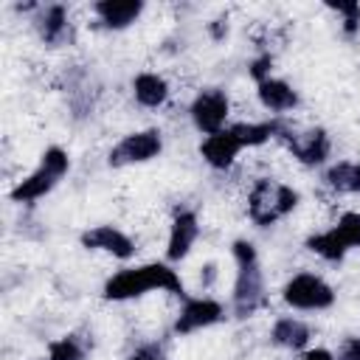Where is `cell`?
I'll list each match as a JSON object with an SVG mask.
<instances>
[{"label": "cell", "instance_id": "22", "mask_svg": "<svg viewBox=\"0 0 360 360\" xmlns=\"http://www.w3.org/2000/svg\"><path fill=\"white\" fill-rule=\"evenodd\" d=\"M335 228L343 233V239L352 250H360V211H343L338 217Z\"/></svg>", "mask_w": 360, "mask_h": 360}, {"label": "cell", "instance_id": "3", "mask_svg": "<svg viewBox=\"0 0 360 360\" xmlns=\"http://www.w3.org/2000/svg\"><path fill=\"white\" fill-rule=\"evenodd\" d=\"M301 202L298 188L290 183H281L276 177H256L248 188V219L256 228H270L281 219H287Z\"/></svg>", "mask_w": 360, "mask_h": 360}, {"label": "cell", "instance_id": "26", "mask_svg": "<svg viewBox=\"0 0 360 360\" xmlns=\"http://www.w3.org/2000/svg\"><path fill=\"white\" fill-rule=\"evenodd\" d=\"M295 360H338V357H335V352L326 349V346H309V349L298 352Z\"/></svg>", "mask_w": 360, "mask_h": 360}, {"label": "cell", "instance_id": "14", "mask_svg": "<svg viewBox=\"0 0 360 360\" xmlns=\"http://www.w3.org/2000/svg\"><path fill=\"white\" fill-rule=\"evenodd\" d=\"M256 98L270 112V118H284L287 112H292V110L301 107V93L295 90V84H290L281 76L262 79L256 84Z\"/></svg>", "mask_w": 360, "mask_h": 360}, {"label": "cell", "instance_id": "1", "mask_svg": "<svg viewBox=\"0 0 360 360\" xmlns=\"http://www.w3.org/2000/svg\"><path fill=\"white\" fill-rule=\"evenodd\" d=\"M149 292H169V295L186 298V284H183L180 273L174 270V264H169V262L132 264V267L112 273L101 287V298L110 304H127V301L143 298Z\"/></svg>", "mask_w": 360, "mask_h": 360}, {"label": "cell", "instance_id": "11", "mask_svg": "<svg viewBox=\"0 0 360 360\" xmlns=\"http://www.w3.org/2000/svg\"><path fill=\"white\" fill-rule=\"evenodd\" d=\"M200 231L202 228H200V217L194 208H186V205L174 208V214L169 219V233H166V262L169 264L183 262L194 250Z\"/></svg>", "mask_w": 360, "mask_h": 360}, {"label": "cell", "instance_id": "21", "mask_svg": "<svg viewBox=\"0 0 360 360\" xmlns=\"http://www.w3.org/2000/svg\"><path fill=\"white\" fill-rule=\"evenodd\" d=\"M326 8L340 17V31L346 39L360 37V3H329Z\"/></svg>", "mask_w": 360, "mask_h": 360}, {"label": "cell", "instance_id": "15", "mask_svg": "<svg viewBox=\"0 0 360 360\" xmlns=\"http://www.w3.org/2000/svg\"><path fill=\"white\" fill-rule=\"evenodd\" d=\"M242 149H245V146H242L239 138L231 132V124H228V129L214 132V135H205V138L200 141V158H202V163H205L208 169H214V172H228V169L236 163V158H239Z\"/></svg>", "mask_w": 360, "mask_h": 360}, {"label": "cell", "instance_id": "13", "mask_svg": "<svg viewBox=\"0 0 360 360\" xmlns=\"http://www.w3.org/2000/svg\"><path fill=\"white\" fill-rule=\"evenodd\" d=\"M146 11V3L143 0H98L90 6V14H93V28H101V31H127L132 28Z\"/></svg>", "mask_w": 360, "mask_h": 360}, {"label": "cell", "instance_id": "25", "mask_svg": "<svg viewBox=\"0 0 360 360\" xmlns=\"http://www.w3.org/2000/svg\"><path fill=\"white\" fill-rule=\"evenodd\" d=\"M338 360H360V335H349L340 340L338 352H335Z\"/></svg>", "mask_w": 360, "mask_h": 360}, {"label": "cell", "instance_id": "8", "mask_svg": "<svg viewBox=\"0 0 360 360\" xmlns=\"http://www.w3.org/2000/svg\"><path fill=\"white\" fill-rule=\"evenodd\" d=\"M160 152H163V132L158 127H146V129L127 132L121 141H115L112 149L107 152V163L112 169L141 166L160 158Z\"/></svg>", "mask_w": 360, "mask_h": 360}, {"label": "cell", "instance_id": "6", "mask_svg": "<svg viewBox=\"0 0 360 360\" xmlns=\"http://www.w3.org/2000/svg\"><path fill=\"white\" fill-rule=\"evenodd\" d=\"M228 118H231V96L225 87H202L188 101V121L202 138L228 129Z\"/></svg>", "mask_w": 360, "mask_h": 360}, {"label": "cell", "instance_id": "5", "mask_svg": "<svg viewBox=\"0 0 360 360\" xmlns=\"http://www.w3.org/2000/svg\"><path fill=\"white\" fill-rule=\"evenodd\" d=\"M281 301L295 312H326L335 307L338 292L321 273L298 270L284 281Z\"/></svg>", "mask_w": 360, "mask_h": 360}, {"label": "cell", "instance_id": "4", "mask_svg": "<svg viewBox=\"0 0 360 360\" xmlns=\"http://www.w3.org/2000/svg\"><path fill=\"white\" fill-rule=\"evenodd\" d=\"M68 172H70V155L68 149L53 143L39 155V163L8 188V200L17 205H37L62 183Z\"/></svg>", "mask_w": 360, "mask_h": 360}, {"label": "cell", "instance_id": "18", "mask_svg": "<svg viewBox=\"0 0 360 360\" xmlns=\"http://www.w3.org/2000/svg\"><path fill=\"white\" fill-rule=\"evenodd\" d=\"M321 186L332 194H360V160H332L321 172Z\"/></svg>", "mask_w": 360, "mask_h": 360}, {"label": "cell", "instance_id": "16", "mask_svg": "<svg viewBox=\"0 0 360 360\" xmlns=\"http://www.w3.org/2000/svg\"><path fill=\"white\" fill-rule=\"evenodd\" d=\"M267 338H270V343L276 349H284V352L298 354V352L309 349V343H312V326L307 321H301L298 315H278L273 321Z\"/></svg>", "mask_w": 360, "mask_h": 360}, {"label": "cell", "instance_id": "19", "mask_svg": "<svg viewBox=\"0 0 360 360\" xmlns=\"http://www.w3.org/2000/svg\"><path fill=\"white\" fill-rule=\"evenodd\" d=\"M304 248H307L309 253H315L318 259L329 262V264H340V262L352 253V248L346 245L343 233H340L335 225H329V228H323V231L309 233V236H307V242H304Z\"/></svg>", "mask_w": 360, "mask_h": 360}, {"label": "cell", "instance_id": "27", "mask_svg": "<svg viewBox=\"0 0 360 360\" xmlns=\"http://www.w3.org/2000/svg\"><path fill=\"white\" fill-rule=\"evenodd\" d=\"M200 270H202V273H200V284H202V287H208V284L217 278V264H214V262H208V264H205V267H200Z\"/></svg>", "mask_w": 360, "mask_h": 360}, {"label": "cell", "instance_id": "28", "mask_svg": "<svg viewBox=\"0 0 360 360\" xmlns=\"http://www.w3.org/2000/svg\"><path fill=\"white\" fill-rule=\"evenodd\" d=\"M208 31H211V37H214V39H222V37L228 34V22H222V20H214V22L208 25Z\"/></svg>", "mask_w": 360, "mask_h": 360}, {"label": "cell", "instance_id": "9", "mask_svg": "<svg viewBox=\"0 0 360 360\" xmlns=\"http://www.w3.org/2000/svg\"><path fill=\"white\" fill-rule=\"evenodd\" d=\"M225 315H228V307L222 301H217L214 295H186L172 321V335L186 338V335L211 329V326L222 323Z\"/></svg>", "mask_w": 360, "mask_h": 360}, {"label": "cell", "instance_id": "23", "mask_svg": "<svg viewBox=\"0 0 360 360\" xmlns=\"http://www.w3.org/2000/svg\"><path fill=\"white\" fill-rule=\"evenodd\" d=\"M273 53L270 51H262V53H256L253 59H250V65H248V73H250V79L259 84L262 79H270L273 76Z\"/></svg>", "mask_w": 360, "mask_h": 360}, {"label": "cell", "instance_id": "7", "mask_svg": "<svg viewBox=\"0 0 360 360\" xmlns=\"http://www.w3.org/2000/svg\"><path fill=\"white\" fill-rule=\"evenodd\" d=\"M284 149L292 155L295 163L307 166V169H323L329 166V155H332V138L323 127H287V132L281 135Z\"/></svg>", "mask_w": 360, "mask_h": 360}, {"label": "cell", "instance_id": "2", "mask_svg": "<svg viewBox=\"0 0 360 360\" xmlns=\"http://www.w3.org/2000/svg\"><path fill=\"white\" fill-rule=\"evenodd\" d=\"M231 259H233V287H231V304L228 312L236 321H248L256 312H262L270 304L267 292V278L262 270L259 250L250 239H233L231 245Z\"/></svg>", "mask_w": 360, "mask_h": 360}, {"label": "cell", "instance_id": "24", "mask_svg": "<svg viewBox=\"0 0 360 360\" xmlns=\"http://www.w3.org/2000/svg\"><path fill=\"white\" fill-rule=\"evenodd\" d=\"M127 360H169V357L160 343H141V346H135V352H129Z\"/></svg>", "mask_w": 360, "mask_h": 360}, {"label": "cell", "instance_id": "17", "mask_svg": "<svg viewBox=\"0 0 360 360\" xmlns=\"http://www.w3.org/2000/svg\"><path fill=\"white\" fill-rule=\"evenodd\" d=\"M132 98L143 110H160L172 98V84L158 70H141L132 76Z\"/></svg>", "mask_w": 360, "mask_h": 360}, {"label": "cell", "instance_id": "10", "mask_svg": "<svg viewBox=\"0 0 360 360\" xmlns=\"http://www.w3.org/2000/svg\"><path fill=\"white\" fill-rule=\"evenodd\" d=\"M31 28L48 48H65L76 39V25L70 20V8L65 3H39L31 14Z\"/></svg>", "mask_w": 360, "mask_h": 360}, {"label": "cell", "instance_id": "20", "mask_svg": "<svg viewBox=\"0 0 360 360\" xmlns=\"http://www.w3.org/2000/svg\"><path fill=\"white\" fill-rule=\"evenodd\" d=\"M90 343L79 332H68L62 338H53L48 343V357L45 360H87Z\"/></svg>", "mask_w": 360, "mask_h": 360}, {"label": "cell", "instance_id": "12", "mask_svg": "<svg viewBox=\"0 0 360 360\" xmlns=\"http://www.w3.org/2000/svg\"><path fill=\"white\" fill-rule=\"evenodd\" d=\"M79 245H82L84 250L104 253V256H112V259H118V262H129V259L135 256V250H138L135 239H132L127 231L115 228V225H93V228L82 231Z\"/></svg>", "mask_w": 360, "mask_h": 360}]
</instances>
